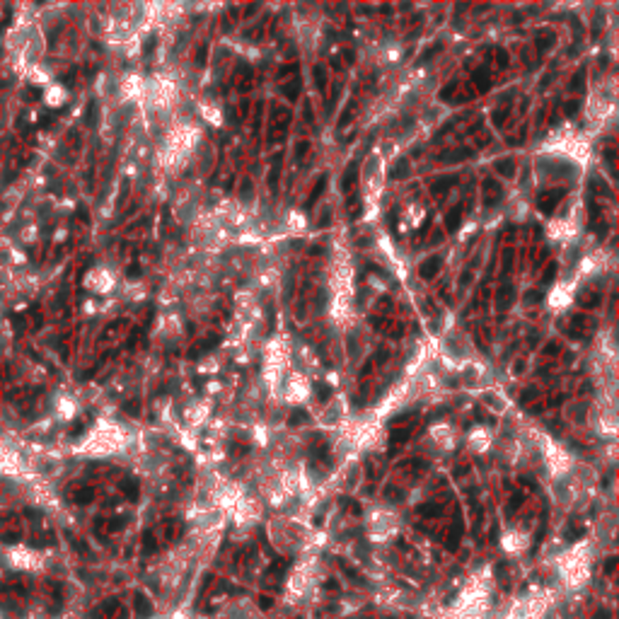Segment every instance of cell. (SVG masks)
<instances>
[{
  "instance_id": "1",
  "label": "cell",
  "mask_w": 619,
  "mask_h": 619,
  "mask_svg": "<svg viewBox=\"0 0 619 619\" xmlns=\"http://www.w3.org/2000/svg\"><path fill=\"white\" fill-rule=\"evenodd\" d=\"M564 196H566L564 189H554V191H547V194H542L539 199H537V208H539L542 213H547V215H549V213H554L556 204H559V201H561Z\"/></svg>"
},
{
  "instance_id": "2",
  "label": "cell",
  "mask_w": 619,
  "mask_h": 619,
  "mask_svg": "<svg viewBox=\"0 0 619 619\" xmlns=\"http://www.w3.org/2000/svg\"><path fill=\"white\" fill-rule=\"evenodd\" d=\"M440 264H443V261H440V257H428L424 264L418 266V274H421V278H433L435 274H438Z\"/></svg>"
},
{
  "instance_id": "3",
  "label": "cell",
  "mask_w": 619,
  "mask_h": 619,
  "mask_svg": "<svg viewBox=\"0 0 619 619\" xmlns=\"http://www.w3.org/2000/svg\"><path fill=\"white\" fill-rule=\"evenodd\" d=\"M484 189L489 191V194H486V199H484V204H486V206H493L501 199V196H503V194H501V186L496 184L493 179H486V182H484Z\"/></svg>"
},
{
  "instance_id": "4",
  "label": "cell",
  "mask_w": 619,
  "mask_h": 619,
  "mask_svg": "<svg viewBox=\"0 0 619 619\" xmlns=\"http://www.w3.org/2000/svg\"><path fill=\"white\" fill-rule=\"evenodd\" d=\"M460 220H462V206L457 204L453 211L448 213V218H445V228H448L450 232H455L457 228H460Z\"/></svg>"
},
{
  "instance_id": "5",
  "label": "cell",
  "mask_w": 619,
  "mask_h": 619,
  "mask_svg": "<svg viewBox=\"0 0 619 619\" xmlns=\"http://www.w3.org/2000/svg\"><path fill=\"white\" fill-rule=\"evenodd\" d=\"M324 184H327V177H319V182L314 184V189H312V194L307 196V201H305V208H312L314 204H317V199L322 196V191H324Z\"/></svg>"
},
{
  "instance_id": "6",
  "label": "cell",
  "mask_w": 619,
  "mask_h": 619,
  "mask_svg": "<svg viewBox=\"0 0 619 619\" xmlns=\"http://www.w3.org/2000/svg\"><path fill=\"white\" fill-rule=\"evenodd\" d=\"M356 172H358V162H351V167L346 169V177H343V191H351L356 186Z\"/></svg>"
},
{
  "instance_id": "7",
  "label": "cell",
  "mask_w": 619,
  "mask_h": 619,
  "mask_svg": "<svg viewBox=\"0 0 619 619\" xmlns=\"http://www.w3.org/2000/svg\"><path fill=\"white\" fill-rule=\"evenodd\" d=\"M457 184V177H448V179H440V182H435L433 186H431V191L433 194H440V191H448L450 186Z\"/></svg>"
},
{
  "instance_id": "8",
  "label": "cell",
  "mask_w": 619,
  "mask_h": 619,
  "mask_svg": "<svg viewBox=\"0 0 619 619\" xmlns=\"http://www.w3.org/2000/svg\"><path fill=\"white\" fill-rule=\"evenodd\" d=\"M496 169H499L503 177H513V175H515V165H513V160H499V162H496Z\"/></svg>"
},
{
  "instance_id": "9",
  "label": "cell",
  "mask_w": 619,
  "mask_h": 619,
  "mask_svg": "<svg viewBox=\"0 0 619 619\" xmlns=\"http://www.w3.org/2000/svg\"><path fill=\"white\" fill-rule=\"evenodd\" d=\"M407 172H409V162H407V160H399L397 165L392 167V177H394V179H399V177H404V175H407Z\"/></svg>"
},
{
  "instance_id": "10",
  "label": "cell",
  "mask_w": 619,
  "mask_h": 619,
  "mask_svg": "<svg viewBox=\"0 0 619 619\" xmlns=\"http://www.w3.org/2000/svg\"><path fill=\"white\" fill-rule=\"evenodd\" d=\"M314 83H317V87H319V90H322V92H324V85H327V78H324V68H322V65H317V68H314Z\"/></svg>"
},
{
  "instance_id": "11",
  "label": "cell",
  "mask_w": 619,
  "mask_h": 619,
  "mask_svg": "<svg viewBox=\"0 0 619 619\" xmlns=\"http://www.w3.org/2000/svg\"><path fill=\"white\" fill-rule=\"evenodd\" d=\"M317 397L322 399V402H327V399L332 397V389L327 387V385H324V382H317Z\"/></svg>"
},
{
  "instance_id": "12",
  "label": "cell",
  "mask_w": 619,
  "mask_h": 619,
  "mask_svg": "<svg viewBox=\"0 0 619 619\" xmlns=\"http://www.w3.org/2000/svg\"><path fill=\"white\" fill-rule=\"evenodd\" d=\"M409 433H411V431H407V428H404V431H394V433H392V443H394V445L404 443V440L409 438Z\"/></svg>"
},
{
  "instance_id": "13",
  "label": "cell",
  "mask_w": 619,
  "mask_h": 619,
  "mask_svg": "<svg viewBox=\"0 0 619 619\" xmlns=\"http://www.w3.org/2000/svg\"><path fill=\"white\" fill-rule=\"evenodd\" d=\"M136 602H138V607H140V614H150V602L143 595H136Z\"/></svg>"
},
{
  "instance_id": "14",
  "label": "cell",
  "mask_w": 619,
  "mask_h": 619,
  "mask_svg": "<svg viewBox=\"0 0 619 619\" xmlns=\"http://www.w3.org/2000/svg\"><path fill=\"white\" fill-rule=\"evenodd\" d=\"M283 92H286L290 100H295V94L300 92V83L295 80V83H293V87H290V85H288V87H283Z\"/></svg>"
},
{
  "instance_id": "15",
  "label": "cell",
  "mask_w": 619,
  "mask_h": 619,
  "mask_svg": "<svg viewBox=\"0 0 619 619\" xmlns=\"http://www.w3.org/2000/svg\"><path fill=\"white\" fill-rule=\"evenodd\" d=\"M418 513H421V515H438V513H440V508H438V506H421V508H418Z\"/></svg>"
},
{
  "instance_id": "16",
  "label": "cell",
  "mask_w": 619,
  "mask_h": 619,
  "mask_svg": "<svg viewBox=\"0 0 619 619\" xmlns=\"http://www.w3.org/2000/svg\"><path fill=\"white\" fill-rule=\"evenodd\" d=\"M305 418H307V414H305V411H300V409H298V411H295V414H293V416H290L288 421H290V426H295V424H300V421H305Z\"/></svg>"
},
{
  "instance_id": "17",
  "label": "cell",
  "mask_w": 619,
  "mask_h": 619,
  "mask_svg": "<svg viewBox=\"0 0 619 619\" xmlns=\"http://www.w3.org/2000/svg\"><path fill=\"white\" fill-rule=\"evenodd\" d=\"M307 150H310V143H307V140H303V143L298 145V150H295V157H298V160H303V155H305Z\"/></svg>"
},
{
  "instance_id": "18",
  "label": "cell",
  "mask_w": 619,
  "mask_h": 619,
  "mask_svg": "<svg viewBox=\"0 0 619 619\" xmlns=\"http://www.w3.org/2000/svg\"><path fill=\"white\" fill-rule=\"evenodd\" d=\"M554 274H556V264H552V266L547 268V276L542 278V283H549V281H552V278H554Z\"/></svg>"
},
{
  "instance_id": "19",
  "label": "cell",
  "mask_w": 619,
  "mask_h": 619,
  "mask_svg": "<svg viewBox=\"0 0 619 619\" xmlns=\"http://www.w3.org/2000/svg\"><path fill=\"white\" fill-rule=\"evenodd\" d=\"M440 48H443V44H435L433 48H428V51H426V54H424V58H426V61H431V56H435V54H438V51H440Z\"/></svg>"
},
{
  "instance_id": "20",
  "label": "cell",
  "mask_w": 619,
  "mask_h": 619,
  "mask_svg": "<svg viewBox=\"0 0 619 619\" xmlns=\"http://www.w3.org/2000/svg\"><path fill=\"white\" fill-rule=\"evenodd\" d=\"M578 107H581V102H568V104H566V114H568V116H573V114L578 111Z\"/></svg>"
},
{
  "instance_id": "21",
  "label": "cell",
  "mask_w": 619,
  "mask_h": 619,
  "mask_svg": "<svg viewBox=\"0 0 619 619\" xmlns=\"http://www.w3.org/2000/svg\"><path fill=\"white\" fill-rule=\"evenodd\" d=\"M581 85H583V73H576V80L571 83V87H573V90H578Z\"/></svg>"
},
{
  "instance_id": "22",
  "label": "cell",
  "mask_w": 619,
  "mask_h": 619,
  "mask_svg": "<svg viewBox=\"0 0 619 619\" xmlns=\"http://www.w3.org/2000/svg\"><path fill=\"white\" fill-rule=\"evenodd\" d=\"M155 44H157V39H155V37H150V39H148V44H145V54H150Z\"/></svg>"
},
{
  "instance_id": "23",
  "label": "cell",
  "mask_w": 619,
  "mask_h": 619,
  "mask_svg": "<svg viewBox=\"0 0 619 619\" xmlns=\"http://www.w3.org/2000/svg\"><path fill=\"white\" fill-rule=\"evenodd\" d=\"M527 300H530V303H535V300H542V290H537V293H530V295H527Z\"/></svg>"
},
{
  "instance_id": "24",
  "label": "cell",
  "mask_w": 619,
  "mask_h": 619,
  "mask_svg": "<svg viewBox=\"0 0 619 619\" xmlns=\"http://www.w3.org/2000/svg\"><path fill=\"white\" fill-rule=\"evenodd\" d=\"M329 222H332V215H329V213H324V215H322V220H319V228H324V225H329Z\"/></svg>"
},
{
  "instance_id": "25",
  "label": "cell",
  "mask_w": 619,
  "mask_h": 619,
  "mask_svg": "<svg viewBox=\"0 0 619 619\" xmlns=\"http://www.w3.org/2000/svg\"><path fill=\"white\" fill-rule=\"evenodd\" d=\"M535 394H537L535 389H530V392H525V394H523V397H520V402H530V399L535 397Z\"/></svg>"
},
{
  "instance_id": "26",
  "label": "cell",
  "mask_w": 619,
  "mask_h": 619,
  "mask_svg": "<svg viewBox=\"0 0 619 619\" xmlns=\"http://www.w3.org/2000/svg\"><path fill=\"white\" fill-rule=\"evenodd\" d=\"M206 63V48H201L199 51V65H204Z\"/></svg>"
},
{
  "instance_id": "27",
  "label": "cell",
  "mask_w": 619,
  "mask_h": 619,
  "mask_svg": "<svg viewBox=\"0 0 619 619\" xmlns=\"http://www.w3.org/2000/svg\"><path fill=\"white\" fill-rule=\"evenodd\" d=\"M614 564H617V559H610V561H607V573H612V568H614Z\"/></svg>"
}]
</instances>
